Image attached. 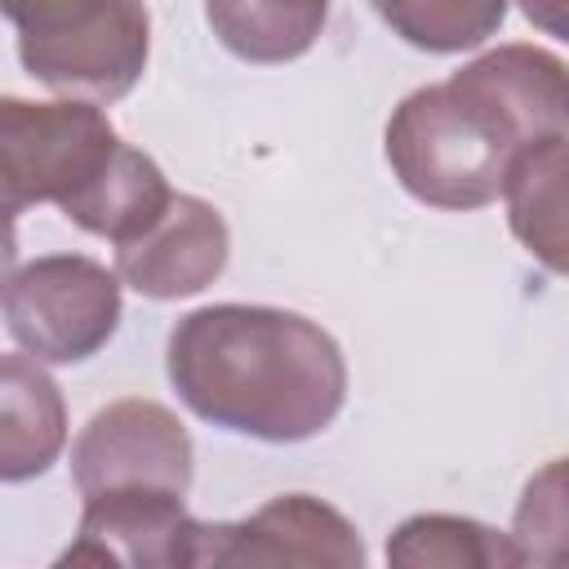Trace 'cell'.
I'll list each match as a JSON object with an SVG mask.
<instances>
[{
  "label": "cell",
  "mask_w": 569,
  "mask_h": 569,
  "mask_svg": "<svg viewBox=\"0 0 569 569\" xmlns=\"http://www.w3.org/2000/svg\"><path fill=\"white\" fill-rule=\"evenodd\" d=\"M164 369L178 400L236 436L298 445L347 400V360L329 329L284 307L213 302L169 329Z\"/></svg>",
  "instance_id": "cell-1"
},
{
  "label": "cell",
  "mask_w": 569,
  "mask_h": 569,
  "mask_svg": "<svg viewBox=\"0 0 569 569\" xmlns=\"http://www.w3.org/2000/svg\"><path fill=\"white\" fill-rule=\"evenodd\" d=\"M533 147L507 107L467 71L413 89L387 120V164L436 209H480L502 196L511 160Z\"/></svg>",
  "instance_id": "cell-2"
},
{
  "label": "cell",
  "mask_w": 569,
  "mask_h": 569,
  "mask_svg": "<svg viewBox=\"0 0 569 569\" xmlns=\"http://www.w3.org/2000/svg\"><path fill=\"white\" fill-rule=\"evenodd\" d=\"M18 31L22 67L84 102L124 98L151 53V18L142 0H4Z\"/></svg>",
  "instance_id": "cell-3"
},
{
  "label": "cell",
  "mask_w": 569,
  "mask_h": 569,
  "mask_svg": "<svg viewBox=\"0 0 569 569\" xmlns=\"http://www.w3.org/2000/svg\"><path fill=\"white\" fill-rule=\"evenodd\" d=\"M124 138L107 111L84 98L62 102H0V196L4 213L18 218L27 204L76 200L116 156Z\"/></svg>",
  "instance_id": "cell-4"
},
{
  "label": "cell",
  "mask_w": 569,
  "mask_h": 569,
  "mask_svg": "<svg viewBox=\"0 0 569 569\" xmlns=\"http://www.w3.org/2000/svg\"><path fill=\"white\" fill-rule=\"evenodd\" d=\"M120 276L84 253H44L4 276V329L40 365L98 356L120 325Z\"/></svg>",
  "instance_id": "cell-5"
},
{
  "label": "cell",
  "mask_w": 569,
  "mask_h": 569,
  "mask_svg": "<svg viewBox=\"0 0 569 569\" xmlns=\"http://www.w3.org/2000/svg\"><path fill=\"white\" fill-rule=\"evenodd\" d=\"M191 436L173 409L156 400H111L98 409L71 445V480L80 498L116 489H191Z\"/></svg>",
  "instance_id": "cell-6"
},
{
  "label": "cell",
  "mask_w": 569,
  "mask_h": 569,
  "mask_svg": "<svg viewBox=\"0 0 569 569\" xmlns=\"http://www.w3.org/2000/svg\"><path fill=\"white\" fill-rule=\"evenodd\" d=\"M196 565H249V569H276V565H325V569H360L365 542L356 525L311 498V493H284L258 507L244 520H218L200 529V560Z\"/></svg>",
  "instance_id": "cell-7"
},
{
  "label": "cell",
  "mask_w": 569,
  "mask_h": 569,
  "mask_svg": "<svg viewBox=\"0 0 569 569\" xmlns=\"http://www.w3.org/2000/svg\"><path fill=\"white\" fill-rule=\"evenodd\" d=\"M187 493L164 489H116L84 498L71 547L58 565H129V569H196L200 529L182 507Z\"/></svg>",
  "instance_id": "cell-8"
},
{
  "label": "cell",
  "mask_w": 569,
  "mask_h": 569,
  "mask_svg": "<svg viewBox=\"0 0 569 569\" xmlns=\"http://www.w3.org/2000/svg\"><path fill=\"white\" fill-rule=\"evenodd\" d=\"M231 253V236L222 213L200 196H178L169 209L133 240L116 244V276L156 302L191 298L209 289Z\"/></svg>",
  "instance_id": "cell-9"
},
{
  "label": "cell",
  "mask_w": 569,
  "mask_h": 569,
  "mask_svg": "<svg viewBox=\"0 0 569 569\" xmlns=\"http://www.w3.org/2000/svg\"><path fill=\"white\" fill-rule=\"evenodd\" d=\"M511 236L533 262L569 276V133L525 147L502 182Z\"/></svg>",
  "instance_id": "cell-10"
},
{
  "label": "cell",
  "mask_w": 569,
  "mask_h": 569,
  "mask_svg": "<svg viewBox=\"0 0 569 569\" xmlns=\"http://www.w3.org/2000/svg\"><path fill=\"white\" fill-rule=\"evenodd\" d=\"M67 445V409L58 382L36 356L9 351L0 360V476L9 485L44 476Z\"/></svg>",
  "instance_id": "cell-11"
},
{
  "label": "cell",
  "mask_w": 569,
  "mask_h": 569,
  "mask_svg": "<svg viewBox=\"0 0 569 569\" xmlns=\"http://www.w3.org/2000/svg\"><path fill=\"white\" fill-rule=\"evenodd\" d=\"M169 200H173V191H169L160 164L147 151L120 142L116 156L107 160V169L76 200H67L62 213L80 231L102 236L111 244H124V240L142 236L169 209Z\"/></svg>",
  "instance_id": "cell-12"
},
{
  "label": "cell",
  "mask_w": 569,
  "mask_h": 569,
  "mask_svg": "<svg viewBox=\"0 0 569 569\" xmlns=\"http://www.w3.org/2000/svg\"><path fill=\"white\" fill-rule=\"evenodd\" d=\"M204 18L227 53L244 62H293L316 44L329 0H204Z\"/></svg>",
  "instance_id": "cell-13"
},
{
  "label": "cell",
  "mask_w": 569,
  "mask_h": 569,
  "mask_svg": "<svg viewBox=\"0 0 569 569\" xmlns=\"http://www.w3.org/2000/svg\"><path fill=\"white\" fill-rule=\"evenodd\" d=\"M387 560L400 569H516L525 565L511 533L467 516H409L387 538Z\"/></svg>",
  "instance_id": "cell-14"
},
{
  "label": "cell",
  "mask_w": 569,
  "mask_h": 569,
  "mask_svg": "<svg viewBox=\"0 0 569 569\" xmlns=\"http://www.w3.org/2000/svg\"><path fill=\"white\" fill-rule=\"evenodd\" d=\"M369 9L422 53H462L498 36L507 0H369Z\"/></svg>",
  "instance_id": "cell-15"
},
{
  "label": "cell",
  "mask_w": 569,
  "mask_h": 569,
  "mask_svg": "<svg viewBox=\"0 0 569 569\" xmlns=\"http://www.w3.org/2000/svg\"><path fill=\"white\" fill-rule=\"evenodd\" d=\"M511 538L525 565H569V458H551L525 480L511 511Z\"/></svg>",
  "instance_id": "cell-16"
},
{
  "label": "cell",
  "mask_w": 569,
  "mask_h": 569,
  "mask_svg": "<svg viewBox=\"0 0 569 569\" xmlns=\"http://www.w3.org/2000/svg\"><path fill=\"white\" fill-rule=\"evenodd\" d=\"M516 4L538 31H547V36L569 44V0H516Z\"/></svg>",
  "instance_id": "cell-17"
}]
</instances>
